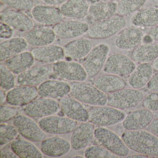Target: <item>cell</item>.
<instances>
[{
	"instance_id": "1",
	"label": "cell",
	"mask_w": 158,
	"mask_h": 158,
	"mask_svg": "<svg viewBox=\"0 0 158 158\" xmlns=\"http://www.w3.org/2000/svg\"><path fill=\"white\" fill-rule=\"evenodd\" d=\"M121 138L129 149L150 157H158V138L150 132L126 131Z\"/></svg>"
},
{
	"instance_id": "2",
	"label": "cell",
	"mask_w": 158,
	"mask_h": 158,
	"mask_svg": "<svg viewBox=\"0 0 158 158\" xmlns=\"http://www.w3.org/2000/svg\"><path fill=\"white\" fill-rule=\"evenodd\" d=\"M72 97L82 103L93 106H106L107 95L94 85L83 82H74L71 84Z\"/></svg>"
},
{
	"instance_id": "3",
	"label": "cell",
	"mask_w": 158,
	"mask_h": 158,
	"mask_svg": "<svg viewBox=\"0 0 158 158\" xmlns=\"http://www.w3.org/2000/svg\"><path fill=\"white\" fill-rule=\"evenodd\" d=\"M127 24L124 16L115 15L107 20L96 22L89 26L87 36L93 40L109 38L123 30Z\"/></svg>"
},
{
	"instance_id": "4",
	"label": "cell",
	"mask_w": 158,
	"mask_h": 158,
	"mask_svg": "<svg viewBox=\"0 0 158 158\" xmlns=\"http://www.w3.org/2000/svg\"><path fill=\"white\" fill-rule=\"evenodd\" d=\"M95 137L101 146L119 157H126L129 149L122 138L108 128L99 127L95 128Z\"/></svg>"
},
{
	"instance_id": "5",
	"label": "cell",
	"mask_w": 158,
	"mask_h": 158,
	"mask_svg": "<svg viewBox=\"0 0 158 158\" xmlns=\"http://www.w3.org/2000/svg\"><path fill=\"white\" fill-rule=\"evenodd\" d=\"M89 122L99 127L111 126L123 122L125 113L119 109L108 106H97L88 111Z\"/></svg>"
},
{
	"instance_id": "6",
	"label": "cell",
	"mask_w": 158,
	"mask_h": 158,
	"mask_svg": "<svg viewBox=\"0 0 158 158\" xmlns=\"http://www.w3.org/2000/svg\"><path fill=\"white\" fill-rule=\"evenodd\" d=\"M107 95L108 104L119 110L135 107L144 98V95L142 91L133 88L123 89Z\"/></svg>"
},
{
	"instance_id": "7",
	"label": "cell",
	"mask_w": 158,
	"mask_h": 158,
	"mask_svg": "<svg viewBox=\"0 0 158 158\" xmlns=\"http://www.w3.org/2000/svg\"><path fill=\"white\" fill-rule=\"evenodd\" d=\"M110 52L108 44L101 43L93 47L84 62L83 66L88 77L96 76L104 67Z\"/></svg>"
},
{
	"instance_id": "8",
	"label": "cell",
	"mask_w": 158,
	"mask_h": 158,
	"mask_svg": "<svg viewBox=\"0 0 158 158\" xmlns=\"http://www.w3.org/2000/svg\"><path fill=\"white\" fill-rule=\"evenodd\" d=\"M38 124L45 133L53 135L69 134L77 126V123L74 120L67 117L54 115L41 118Z\"/></svg>"
},
{
	"instance_id": "9",
	"label": "cell",
	"mask_w": 158,
	"mask_h": 158,
	"mask_svg": "<svg viewBox=\"0 0 158 158\" xmlns=\"http://www.w3.org/2000/svg\"><path fill=\"white\" fill-rule=\"evenodd\" d=\"M52 68L55 75L67 81L84 82L88 77L83 65L76 61H60L53 64Z\"/></svg>"
},
{
	"instance_id": "10",
	"label": "cell",
	"mask_w": 158,
	"mask_h": 158,
	"mask_svg": "<svg viewBox=\"0 0 158 158\" xmlns=\"http://www.w3.org/2000/svg\"><path fill=\"white\" fill-rule=\"evenodd\" d=\"M13 124L19 134L30 141L42 142L47 138L46 133L39 125L27 115H17L14 118Z\"/></svg>"
},
{
	"instance_id": "11",
	"label": "cell",
	"mask_w": 158,
	"mask_h": 158,
	"mask_svg": "<svg viewBox=\"0 0 158 158\" xmlns=\"http://www.w3.org/2000/svg\"><path fill=\"white\" fill-rule=\"evenodd\" d=\"M60 109L59 102L41 97L25 105L23 110L25 114L29 117L43 118L55 114Z\"/></svg>"
},
{
	"instance_id": "12",
	"label": "cell",
	"mask_w": 158,
	"mask_h": 158,
	"mask_svg": "<svg viewBox=\"0 0 158 158\" xmlns=\"http://www.w3.org/2000/svg\"><path fill=\"white\" fill-rule=\"evenodd\" d=\"M135 62L121 53H114L107 58L103 67L104 73L117 76L129 75L135 68Z\"/></svg>"
},
{
	"instance_id": "13",
	"label": "cell",
	"mask_w": 158,
	"mask_h": 158,
	"mask_svg": "<svg viewBox=\"0 0 158 158\" xmlns=\"http://www.w3.org/2000/svg\"><path fill=\"white\" fill-rule=\"evenodd\" d=\"M89 28L88 23L77 20L63 21L53 26L56 37L63 40L76 39L87 34Z\"/></svg>"
},
{
	"instance_id": "14",
	"label": "cell",
	"mask_w": 158,
	"mask_h": 158,
	"mask_svg": "<svg viewBox=\"0 0 158 158\" xmlns=\"http://www.w3.org/2000/svg\"><path fill=\"white\" fill-rule=\"evenodd\" d=\"M53 74L52 66H34L18 75L17 82L20 85L36 87L49 79Z\"/></svg>"
},
{
	"instance_id": "15",
	"label": "cell",
	"mask_w": 158,
	"mask_h": 158,
	"mask_svg": "<svg viewBox=\"0 0 158 158\" xmlns=\"http://www.w3.org/2000/svg\"><path fill=\"white\" fill-rule=\"evenodd\" d=\"M31 11L33 19L45 26H54L63 21L64 17L60 8L46 4L35 5Z\"/></svg>"
},
{
	"instance_id": "16",
	"label": "cell",
	"mask_w": 158,
	"mask_h": 158,
	"mask_svg": "<svg viewBox=\"0 0 158 158\" xmlns=\"http://www.w3.org/2000/svg\"><path fill=\"white\" fill-rule=\"evenodd\" d=\"M0 20L1 22L19 32L26 33L34 27V23L31 18L16 10H3L0 14Z\"/></svg>"
},
{
	"instance_id": "17",
	"label": "cell",
	"mask_w": 158,
	"mask_h": 158,
	"mask_svg": "<svg viewBox=\"0 0 158 158\" xmlns=\"http://www.w3.org/2000/svg\"><path fill=\"white\" fill-rule=\"evenodd\" d=\"M153 120L152 111L144 108L129 113L126 115L122 125L126 131L143 130L148 127Z\"/></svg>"
},
{
	"instance_id": "18",
	"label": "cell",
	"mask_w": 158,
	"mask_h": 158,
	"mask_svg": "<svg viewBox=\"0 0 158 158\" xmlns=\"http://www.w3.org/2000/svg\"><path fill=\"white\" fill-rule=\"evenodd\" d=\"M38 90L42 98L60 99L70 93L71 85L65 81L49 79L39 85Z\"/></svg>"
},
{
	"instance_id": "19",
	"label": "cell",
	"mask_w": 158,
	"mask_h": 158,
	"mask_svg": "<svg viewBox=\"0 0 158 158\" xmlns=\"http://www.w3.org/2000/svg\"><path fill=\"white\" fill-rule=\"evenodd\" d=\"M94 125L89 122H82L73 131L71 138L72 148L80 150L86 148L95 137Z\"/></svg>"
},
{
	"instance_id": "20",
	"label": "cell",
	"mask_w": 158,
	"mask_h": 158,
	"mask_svg": "<svg viewBox=\"0 0 158 158\" xmlns=\"http://www.w3.org/2000/svg\"><path fill=\"white\" fill-rule=\"evenodd\" d=\"M38 95L36 87L20 85L8 91L6 102L11 106H24L36 99Z\"/></svg>"
},
{
	"instance_id": "21",
	"label": "cell",
	"mask_w": 158,
	"mask_h": 158,
	"mask_svg": "<svg viewBox=\"0 0 158 158\" xmlns=\"http://www.w3.org/2000/svg\"><path fill=\"white\" fill-rule=\"evenodd\" d=\"M60 110L68 118L76 122L88 121V111L80 102L73 97L66 96L60 99Z\"/></svg>"
},
{
	"instance_id": "22",
	"label": "cell",
	"mask_w": 158,
	"mask_h": 158,
	"mask_svg": "<svg viewBox=\"0 0 158 158\" xmlns=\"http://www.w3.org/2000/svg\"><path fill=\"white\" fill-rule=\"evenodd\" d=\"M93 47L94 44L89 39H75L64 45V55L73 60H80L86 57Z\"/></svg>"
},
{
	"instance_id": "23",
	"label": "cell",
	"mask_w": 158,
	"mask_h": 158,
	"mask_svg": "<svg viewBox=\"0 0 158 158\" xmlns=\"http://www.w3.org/2000/svg\"><path fill=\"white\" fill-rule=\"evenodd\" d=\"M31 53L35 60L46 64H54L65 57L64 48L55 44L34 48Z\"/></svg>"
},
{
	"instance_id": "24",
	"label": "cell",
	"mask_w": 158,
	"mask_h": 158,
	"mask_svg": "<svg viewBox=\"0 0 158 158\" xmlns=\"http://www.w3.org/2000/svg\"><path fill=\"white\" fill-rule=\"evenodd\" d=\"M56 37L53 29L47 26L34 27L26 32L24 37L28 45L34 48L53 44Z\"/></svg>"
},
{
	"instance_id": "25",
	"label": "cell",
	"mask_w": 158,
	"mask_h": 158,
	"mask_svg": "<svg viewBox=\"0 0 158 158\" xmlns=\"http://www.w3.org/2000/svg\"><path fill=\"white\" fill-rule=\"evenodd\" d=\"M71 148V142L59 137L46 138L40 145V150L42 153L51 157L64 156L70 151Z\"/></svg>"
},
{
	"instance_id": "26",
	"label": "cell",
	"mask_w": 158,
	"mask_h": 158,
	"mask_svg": "<svg viewBox=\"0 0 158 158\" xmlns=\"http://www.w3.org/2000/svg\"><path fill=\"white\" fill-rule=\"evenodd\" d=\"M144 34L137 27H129L120 33L115 40V45L118 48L131 49L136 48L143 41Z\"/></svg>"
},
{
	"instance_id": "27",
	"label": "cell",
	"mask_w": 158,
	"mask_h": 158,
	"mask_svg": "<svg viewBox=\"0 0 158 158\" xmlns=\"http://www.w3.org/2000/svg\"><path fill=\"white\" fill-rule=\"evenodd\" d=\"M28 44L24 38L12 37L0 44V60L5 61L10 58L26 51Z\"/></svg>"
},
{
	"instance_id": "28",
	"label": "cell",
	"mask_w": 158,
	"mask_h": 158,
	"mask_svg": "<svg viewBox=\"0 0 158 158\" xmlns=\"http://www.w3.org/2000/svg\"><path fill=\"white\" fill-rule=\"evenodd\" d=\"M153 69L150 63H139L128 77V83L134 89L143 88L148 85L153 74Z\"/></svg>"
},
{
	"instance_id": "29",
	"label": "cell",
	"mask_w": 158,
	"mask_h": 158,
	"mask_svg": "<svg viewBox=\"0 0 158 158\" xmlns=\"http://www.w3.org/2000/svg\"><path fill=\"white\" fill-rule=\"evenodd\" d=\"M89 6L87 0H67L60 6V9L64 17L78 20L88 15Z\"/></svg>"
},
{
	"instance_id": "30",
	"label": "cell",
	"mask_w": 158,
	"mask_h": 158,
	"mask_svg": "<svg viewBox=\"0 0 158 158\" xmlns=\"http://www.w3.org/2000/svg\"><path fill=\"white\" fill-rule=\"evenodd\" d=\"M117 9L116 2L100 1L90 4L88 15L95 23L101 22L116 15Z\"/></svg>"
},
{
	"instance_id": "31",
	"label": "cell",
	"mask_w": 158,
	"mask_h": 158,
	"mask_svg": "<svg viewBox=\"0 0 158 158\" xmlns=\"http://www.w3.org/2000/svg\"><path fill=\"white\" fill-rule=\"evenodd\" d=\"M94 85L105 94H110L126 87L127 83L116 75L108 74L100 76L95 79Z\"/></svg>"
},
{
	"instance_id": "32",
	"label": "cell",
	"mask_w": 158,
	"mask_h": 158,
	"mask_svg": "<svg viewBox=\"0 0 158 158\" xmlns=\"http://www.w3.org/2000/svg\"><path fill=\"white\" fill-rule=\"evenodd\" d=\"M35 60L31 52L25 51L5 61V64L14 74L20 75L33 67Z\"/></svg>"
},
{
	"instance_id": "33",
	"label": "cell",
	"mask_w": 158,
	"mask_h": 158,
	"mask_svg": "<svg viewBox=\"0 0 158 158\" xmlns=\"http://www.w3.org/2000/svg\"><path fill=\"white\" fill-rule=\"evenodd\" d=\"M158 57V44L143 43L134 48L131 53V59L135 62L145 63L153 62Z\"/></svg>"
},
{
	"instance_id": "34",
	"label": "cell",
	"mask_w": 158,
	"mask_h": 158,
	"mask_svg": "<svg viewBox=\"0 0 158 158\" xmlns=\"http://www.w3.org/2000/svg\"><path fill=\"white\" fill-rule=\"evenodd\" d=\"M11 148L19 158H43L42 152L35 144L22 139L14 140L11 145Z\"/></svg>"
},
{
	"instance_id": "35",
	"label": "cell",
	"mask_w": 158,
	"mask_h": 158,
	"mask_svg": "<svg viewBox=\"0 0 158 158\" xmlns=\"http://www.w3.org/2000/svg\"><path fill=\"white\" fill-rule=\"evenodd\" d=\"M131 23L137 27H152L158 25V9L150 8L139 11L131 18Z\"/></svg>"
},
{
	"instance_id": "36",
	"label": "cell",
	"mask_w": 158,
	"mask_h": 158,
	"mask_svg": "<svg viewBox=\"0 0 158 158\" xmlns=\"http://www.w3.org/2000/svg\"><path fill=\"white\" fill-rule=\"evenodd\" d=\"M148 0H120L117 15L124 16L132 14L141 9Z\"/></svg>"
},
{
	"instance_id": "37",
	"label": "cell",
	"mask_w": 158,
	"mask_h": 158,
	"mask_svg": "<svg viewBox=\"0 0 158 158\" xmlns=\"http://www.w3.org/2000/svg\"><path fill=\"white\" fill-rule=\"evenodd\" d=\"M15 79L14 73L6 66L0 65V86L3 90H10L15 86Z\"/></svg>"
},
{
	"instance_id": "38",
	"label": "cell",
	"mask_w": 158,
	"mask_h": 158,
	"mask_svg": "<svg viewBox=\"0 0 158 158\" xmlns=\"http://www.w3.org/2000/svg\"><path fill=\"white\" fill-rule=\"evenodd\" d=\"M84 156L87 158H116L119 157L101 145H93L87 148L85 150Z\"/></svg>"
},
{
	"instance_id": "39",
	"label": "cell",
	"mask_w": 158,
	"mask_h": 158,
	"mask_svg": "<svg viewBox=\"0 0 158 158\" xmlns=\"http://www.w3.org/2000/svg\"><path fill=\"white\" fill-rule=\"evenodd\" d=\"M19 132L14 125L1 124L0 126V145L1 146L6 145L14 140L17 136Z\"/></svg>"
},
{
	"instance_id": "40",
	"label": "cell",
	"mask_w": 158,
	"mask_h": 158,
	"mask_svg": "<svg viewBox=\"0 0 158 158\" xmlns=\"http://www.w3.org/2000/svg\"><path fill=\"white\" fill-rule=\"evenodd\" d=\"M1 2L8 7L20 11H31L35 6L33 0H1Z\"/></svg>"
},
{
	"instance_id": "41",
	"label": "cell",
	"mask_w": 158,
	"mask_h": 158,
	"mask_svg": "<svg viewBox=\"0 0 158 158\" xmlns=\"http://www.w3.org/2000/svg\"><path fill=\"white\" fill-rule=\"evenodd\" d=\"M143 101L145 108L151 111H158V91H152L144 98Z\"/></svg>"
},
{
	"instance_id": "42",
	"label": "cell",
	"mask_w": 158,
	"mask_h": 158,
	"mask_svg": "<svg viewBox=\"0 0 158 158\" xmlns=\"http://www.w3.org/2000/svg\"><path fill=\"white\" fill-rule=\"evenodd\" d=\"M18 111L13 107L1 105L0 122L1 123H6L17 116Z\"/></svg>"
},
{
	"instance_id": "43",
	"label": "cell",
	"mask_w": 158,
	"mask_h": 158,
	"mask_svg": "<svg viewBox=\"0 0 158 158\" xmlns=\"http://www.w3.org/2000/svg\"><path fill=\"white\" fill-rule=\"evenodd\" d=\"M14 35V29L5 23L1 22L0 24V37L3 39L11 38Z\"/></svg>"
},
{
	"instance_id": "44",
	"label": "cell",
	"mask_w": 158,
	"mask_h": 158,
	"mask_svg": "<svg viewBox=\"0 0 158 158\" xmlns=\"http://www.w3.org/2000/svg\"><path fill=\"white\" fill-rule=\"evenodd\" d=\"M148 89L152 91H158V73L152 75L148 83Z\"/></svg>"
},
{
	"instance_id": "45",
	"label": "cell",
	"mask_w": 158,
	"mask_h": 158,
	"mask_svg": "<svg viewBox=\"0 0 158 158\" xmlns=\"http://www.w3.org/2000/svg\"><path fill=\"white\" fill-rule=\"evenodd\" d=\"M149 132L158 138V119H153L148 127Z\"/></svg>"
},
{
	"instance_id": "46",
	"label": "cell",
	"mask_w": 158,
	"mask_h": 158,
	"mask_svg": "<svg viewBox=\"0 0 158 158\" xmlns=\"http://www.w3.org/2000/svg\"><path fill=\"white\" fill-rule=\"evenodd\" d=\"M67 1V0H42V2L44 4L54 7L60 6Z\"/></svg>"
},
{
	"instance_id": "47",
	"label": "cell",
	"mask_w": 158,
	"mask_h": 158,
	"mask_svg": "<svg viewBox=\"0 0 158 158\" xmlns=\"http://www.w3.org/2000/svg\"><path fill=\"white\" fill-rule=\"evenodd\" d=\"M1 157L2 158H19L12 150H3L1 152Z\"/></svg>"
},
{
	"instance_id": "48",
	"label": "cell",
	"mask_w": 158,
	"mask_h": 158,
	"mask_svg": "<svg viewBox=\"0 0 158 158\" xmlns=\"http://www.w3.org/2000/svg\"><path fill=\"white\" fill-rule=\"evenodd\" d=\"M149 35L151 36L153 41L158 44V25L151 27L149 32Z\"/></svg>"
},
{
	"instance_id": "49",
	"label": "cell",
	"mask_w": 158,
	"mask_h": 158,
	"mask_svg": "<svg viewBox=\"0 0 158 158\" xmlns=\"http://www.w3.org/2000/svg\"><path fill=\"white\" fill-rule=\"evenodd\" d=\"M6 97L7 94H5L3 89H1L0 91V103L1 105H3L6 102Z\"/></svg>"
},
{
	"instance_id": "50",
	"label": "cell",
	"mask_w": 158,
	"mask_h": 158,
	"mask_svg": "<svg viewBox=\"0 0 158 158\" xmlns=\"http://www.w3.org/2000/svg\"><path fill=\"white\" fill-rule=\"evenodd\" d=\"M127 158H150V156L148 155H144V154H134V155H130V156H127Z\"/></svg>"
},
{
	"instance_id": "51",
	"label": "cell",
	"mask_w": 158,
	"mask_h": 158,
	"mask_svg": "<svg viewBox=\"0 0 158 158\" xmlns=\"http://www.w3.org/2000/svg\"><path fill=\"white\" fill-rule=\"evenodd\" d=\"M152 65L153 67V70L158 72V57L152 62Z\"/></svg>"
},
{
	"instance_id": "52",
	"label": "cell",
	"mask_w": 158,
	"mask_h": 158,
	"mask_svg": "<svg viewBox=\"0 0 158 158\" xmlns=\"http://www.w3.org/2000/svg\"><path fill=\"white\" fill-rule=\"evenodd\" d=\"M73 158H85V156H82V155H75V156H73Z\"/></svg>"
},
{
	"instance_id": "53",
	"label": "cell",
	"mask_w": 158,
	"mask_h": 158,
	"mask_svg": "<svg viewBox=\"0 0 158 158\" xmlns=\"http://www.w3.org/2000/svg\"><path fill=\"white\" fill-rule=\"evenodd\" d=\"M100 1L104 2H114L118 1V0H100Z\"/></svg>"
}]
</instances>
